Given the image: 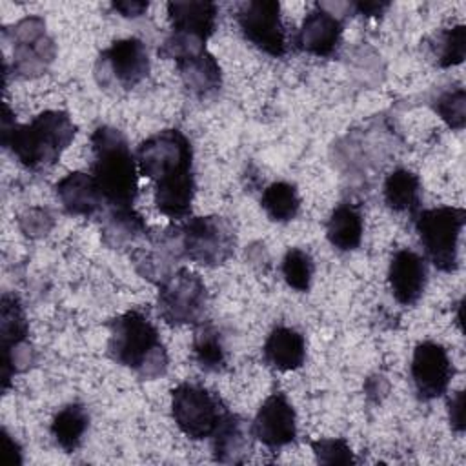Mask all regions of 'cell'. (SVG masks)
<instances>
[{
    "mask_svg": "<svg viewBox=\"0 0 466 466\" xmlns=\"http://www.w3.org/2000/svg\"><path fill=\"white\" fill-rule=\"evenodd\" d=\"M76 127L64 111H44L29 124H16L4 107L2 144L29 169L53 166L75 138Z\"/></svg>",
    "mask_w": 466,
    "mask_h": 466,
    "instance_id": "6da1fadb",
    "label": "cell"
},
{
    "mask_svg": "<svg viewBox=\"0 0 466 466\" xmlns=\"http://www.w3.org/2000/svg\"><path fill=\"white\" fill-rule=\"evenodd\" d=\"M93 178L107 209H131L138 193L137 157L127 138L111 126H100L91 135Z\"/></svg>",
    "mask_w": 466,
    "mask_h": 466,
    "instance_id": "7a4b0ae2",
    "label": "cell"
},
{
    "mask_svg": "<svg viewBox=\"0 0 466 466\" xmlns=\"http://www.w3.org/2000/svg\"><path fill=\"white\" fill-rule=\"evenodd\" d=\"M107 353L115 362L146 379L160 377L167 368L166 350L157 328L137 309H129L109 322Z\"/></svg>",
    "mask_w": 466,
    "mask_h": 466,
    "instance_id": "3957f363",
    "label": "cell"
},
{
    "mask_svg": "<svg viewBox=\"0 0 466 466\" xmlns=\"http://www.w3.org/2000/svg\"><path fill=\"white\" fill-rule=\"evenodd\" d=\"M466 222L462 208H431L415 213V229L426 255L441 271H455L459 266V238Z\"/></svg>",
    "mask_w": 466,
    "mask_h": 466,
    "instance_id": "277c9868",
    "label": "cell"
},
{
    "mask_svg": "<svg viewBox=\"0 0 466 466\" xmlns=\"http://www.w3.org/2000/svg\"><path fill=\"white\" fill-rule=\"evenodd\" d=\"M178 231L182 255L193 262L220 266L235 251V231L224 217H191Z\"/></svg>",
    "mask_w": 466,
    "mask_h": 466,
    "instance_id": "5b68a950",
    "label": "cell"
},
{
    "mask_svg": "<svg viewBox=\"0 0 466 466\" xmlns=\"http://www.w3.org/2000/svg\"><path fill=\"white\" fill-rule=\"evenodd\" d=\"M222 400L208 388L182 382L171 391V413L178 430L193 441L211 437L226 415Z\"/></svg>",
    "mask_w": 466,
    "mask_h": 466,
    "instance_id": "8992f818",
    "label": "cell"
},
{
    "mask_svg": "<svg viewBox=\"0 0 466 466\" xmlns=\"http://www.w3.org/2000/svg\"><path fill=\"white\" fill-rule=\"evenodd\" d=\"M206 306V286L187 268H178L158 282V313L166 322L198 326L204 320Z\"/></svg>",
    "mask_w": 466,
    "mask_h": 466,
    "instance_id": "52a82bcc",
    "label": "cell"
},
{
    "mask_svg": "<svg viewBox=\"0 0 466 466\" xmlns=\"http://www.w3.org/2000/svg\"><path fill=\"white\" fill-rule=\"evenodd\" d=\"M191 162V144L178 129H164L146 138L137 149L138 171L153 182L175 173L189 171Z\"/></svg>",
    "mask_w": 466,
    "mask_h": 466,
    "instance_id": "ba28073f",
    "label": "cell"
},
{
    "mask_svg": "<svg viewBox=\"0 0 466 466\" xmlns=\"http://www.w3.org/2000/svg\"><path fill=\"white\" fill-rule=\"evenodd\" d=\"M149 73V55L142 40L122 38L104 49L95 66L96 80L102 87L133 89Z\"/></svg>",
    "mask_w": 466,
    "mask_h": 466,
    "instance_id": "9c48e42d",
    "label": "cell"
},
{
    "mask_svg": "<svg viewBox=\"0 0 466 466\" xmlns=\"http://www.w3.org/2000/svg\"><path fill=\"white\" fill-rule=\"evenodd\" d=\"M237 22L242 35L260 51L280 58L286 55V31L280 20V4L275 0H251L238 7Z\"/></svg>",
    "mask_w": 466,
    "mask_h": 466,
    "instance_id": "30bf717a",
    "label": "cell"
},
{
    "mask_svg": "<svg viewBox=\"0 0 466 466\" xmlns=\"http://www.w3.org/2000/svg\"><path fill=\"white\" fill-rule=\"evenodd\" d=\"M453 366L446 350L431 340L415 346L411 359V379L420 399L442 397L451 382Z\"/></svg>",
    "mask_w": 466,
    "mask_h": 466,
    "instance_id": "8fae6325",
    "label": "cell"
},
{
    "mask_svg": "<svg viewBox=\"0 0 466 466\" xmlns=\"http://www.w3.org/2000/svg\"><path fill=\"white\" fill-rule=\"evenodd\" d=\"M251 433L268 448H282L297 437L295 410L284 393H271L258 408Z\"/></svg>",
    "mask_w": 466,
    "mask_h": 466,
    "instance_id": "7c38bea8",
    "label": "cell"
},
{
    "mask_svg": "<svg viewBox=\"0 0 466 466\" xmlns=\"http://www.w3.org/2000/svg\"><path fill=\"white\" fill-rule=\"evenodd\" d=\"M388 280L397 302L404 306L415 304L422 297L426 288V280H428L426 260L411 249H399L391 257Z\"/></svg>",
    "mask_w": 466,
    "mask_h": 466,
    "instance_id": "4fadbf2b",
    "label": "cell"
},
{
    "mask_svg": "<svg viewBox=\"0 0 466 466\" xmlns=\"http://www.w3.org/2000/svg\"><path fill=\"white\" fill-rule=\"evenodd\" d=\"M340 20L333 13L326 11L322 5H317V9L306 15L295 42L299 49L309 55L329 56L340 46Z\"/></svg>",
    "mask_w": 466,
    "mask_h": 466,
    "instance_id": "5bb4252c",
    "label": "cell"
},
{
    "mask_svg": "<svg viewBox=\"0 0 466 466\" xmlns=\"http://www.w3.org/2000/svg\"><path fill=\"white\" fill-rule=\"evenodd\" d=\"M167 15L173 27V33L195 36L206 42L217 22V5L204 0H177L167 4Z\"/></svg>",
    "mask_w": 466,
    "mask_h": 466,
    "instance_id": "9a60e30c",
    "label": "cell"
},
{
    "mask_svg": "<svg viewBox=\"0 0 466 466\" xmlns=\"http://www.w3.org/2000/svg\"><path fill=\"white\" fill-rule=\"evenodd\" d=\"M56 195L69 215L93 217L104 208V198L93 175L87 173H69L55 186Z\"/></svg>",
    "mask_w": 466,
    "mask_h": 466,
    "instance_id": "2e32d148",
    "label": "cell"
},
{
    "mask_svg": "<svg viewBox=\"0 0 466 466\" xmlns=\"http://www.w3.org/2000/svg\"><path fill=\"white\" fill-rule=\"evenodd\" d=\"M262 353L271 368L280 371H291L304 364L306 340L297 329L288 326H277L268 335Z\"/></svg>",
    "mask_w": 466,
    "mask_h": 466,
    "instance_id": "e0dca14e",
    "label": "cell"
},
{
    "mask_svg": "<svg viewBox=\"0 0 466 466\" xmlns=\"http://www.w3.org/2000/svg\"><path fill=\"white\" fill-rule=\"evenodd\" d=\"M195 197L193 169L175 173L155 182V204L169 218H184L191 211Z\"/></svg>",
    "mask_w": 466,
    "mask_h": 466,
    "instance_id": "ac0fdd59",
    "label": "cell"
},
{
    "mask_svg": "<svg viewBox=\"0 0 466 466\" xmlns=\"http://www.w3.org/2000/svg\"><path fill=\"white\" fill-rule=\"evenodd\" d=\"M251 435V426H246L238 415L226 411L218 428L211 435L215 459L218 462H242L246 453H249Z\"/></svg>",
    "mask_w": 466,
    "mask_h": 466,
    "instance_id": "d6986e66",
    "label": "cell"
},
{
    "mask_svg": "<svg viewBox=\"0 0 466 466\" xmlns=\"http://www.w3.org/2000/svg\"><path fill=\"white\" fill-rule=\"evenodd\" d=\"M184 86L197 96H208L220 89V66L208 51L177 62Z\"/></svg>",
    "mask_w": 466,
    "mask_h": 466,
    "instance_id": "ffe728a7",
    "label": "cell"
},
{
    "mask_svg": "<svg viewBox=\"0 0 466 466\" xmlns=\"http://www.w3.org/2000/svg\"><path fill=\"white\" fill-rule=\"evenodd\" d=\"M382 195L390 209L415 215L420 208V180L410 169H395L386 177Z\"/></svg>",
    "mask_w": 466,
    "mask_h": 466,
    "instance_id": "44dd1931",
    "label": "cell"
},
{
    "mask_svg": "<svg viewBox=\"0 0 466 466\" xmlns=\"http://www.w3.org/2000/svg\"><path fill=\"white\" fill-rule=\"evenodd\" d=\"M326 237L329 244L340 251H351L359 248L362 240V217L360 213L350 206H337L326 224Z\"/></svg>",
    "mask_w": 466,
    "mask_h": 466,
    "instance_id": "7402d4cb",
    "label": "cell"
},
{
    "mask_svg": "<svg viewBox=\"0 0 466 466\" xmlns=\"http://www.w3.org/2000/svg\"><path fill=\"white\" fill-rule=\"evenodd\" d=\"M89 415L86 406L73 402L64 406L51 422V435L55 442L67 453L75 451L87 431Z\"/></svg>",
    "mask_w": 466,
    "mask_h": 466,
    "instance_id": "603a6c76",
    "label": "cell"
},
{
    "mask_svg": "<svg viewBox=\"0 0 466 466\" xmlns=\"http://www.w3.org/2000/svg\"><path fill=\"white\" fill-rule=\"evenodd\" d=\"M266 215L275 222H289L300 209V197L293 184L279 180L269 184L260 197Z\"/></svg>",
    "mask_w": 466,
    "mask_h": 466,
    "instance_id": "cb8c5ba5",
    "label": "cell"
},
{
    "mask_svg": "<svg viewBox=\"0 0 466 466\" xmlns=\"http://www.w3.org/2000/svg\"><path fill=\"white\" fill-rule=\"evenodd\" d=\"M193 353L204 371H222L226 366V353L220 331L213 324L200 322L193 337Z\"/></svg>",
    "mask_w": 466,
    "mask_h": 466,
    "instance_id": "d4e9b609",
    "label": "cell"
},
{
    "mask_svg": "<svg viewBox=\"0 0 466 466\" xmlns=\"http://www.w3.org/2000/svg\"><path fill=\"white\" fill-rule=\"evenodd\" d=\"M147 233L142 217L131 209H107L104 222V238L111 246H120L124 242H133Z\"/></svg>",
    "mask_w": 466,
    "mask_h": 466,
    "instance_id": "484cf974",
    "label": "cell"
},
{
    "mask_svg": "<svg viewBox=\"0 0 466 466\" xmlns=\"http://www.w3.org/2000/svg\"><path fill=\"white\" fill-rule=\"evenodd\" d=\"M0 335H2V350L9 353L16 348L27 335V320L24 309L16 297L4 295L2 297V313H0Z\"/></svg>",
    "mask_w": 466,
    "mask_h": 466,
    "instance_id": "4316f807",
    "label": "cell"
},
{
    "mask_svg": "<svg viewBox=\"0 0 466 466\" xmlns=\"http://www.w3.org/2000/svg\"><path fill=\"white\" fill-rule=\"evenodd\" d=\"M313 260L309 253L300 248H289L282 258V275L289 288L297 291H308L313 279Z\"/></svg>",
    "mask_w": 466,
    "mask_h": 466,
    "instance_id": "83f0119b",
    "label": "cell"
},
{
    "mask_svg": "<svg viewBox=\"0 0 466 466\" xmlns=\"http://www.w3.org/2000/svg\"><path fill=\"white\" fill-rule=\"evenodd\" d=\"M464 55H466V27L464 25L450 27L437 36L435 56H437V64L441 67H450V66L461 64L464 60Z\"/></svg>",
    "mask_w": 466,
    "mask_h": 466,
    "instance_id": "f1b7e54d",
    "label": "cell"
},
{
    "mask_svg": "<svg viewBox=\"0 0 466 466\" xmlns=\"http://www.w3.org/2000/svg\"><path fill=\"white\" fill-rule=\"evenodd\" d=\"M435 111L451 127L462 129L466 122V93L462 87L442 93L435 100Z\"/></svg>",
    "mask_w": 466,
    "mask_h": 466,
    "instance_id": "f546056e",
    "label": "cell"
},
{
    "mask_svg": "<svg viewBox=\"0 0 466 466\" xmlns=\"http://www.w3.org/2000/svg\"><path fill=\"white\" fill-rule=\"evenodd\" d=\"M319 462L324 464H350L355 462L351 448L344 439H320L311 442Z\"/></svg>",
    "mask_w": 466,
    "mask_h": 466,
    "instance_id": "4dcf8cb0",
    "label": "cell"
},
{
    "mask_svg": "<svg viewBox=\"0 0 466 466\" xmlns=\"http://www.w3.org/2000/svg\"><path fill=\"white\" fill-rule=\"evenodd\" d=\"M450 424L455 431H464V391H457L455 397L450 400Z\"/></svg>",
    "mask_w": 466,
    "mask_h": 466,
    "instance_id": "1f68e13d",
    "label": "cell"
},
{
    "mask_svg": "<svg viewBox=\"0 0 466 466\" xmlns=\"http://www.w3.org/2000/svg\"><path fill=\"white\" fill-rule=\"evenodd\" d=\"M113 9L118 11L126 18H135V16H140L147 9V2H140V0L113 2Z\"/></svg>",
    "mask_w": 466,
    "mask_h": 466,
    "instance_id": "d6a6232c",
    "label": "cell"
},
{
    "mask_svg": "<svg viewBox=\"0 0 466 466\" xmlns=\"http://www.w3.org/2000/svg\"><path fill=\"white\" fill-rule=\"evenodd\" d=\"M388 5H390L388 2H359V4H355L357 11L360 15H368V16L380 15Z\"/></svg>",
    "mask_w": 466,
    "mask_h": 466,
    "instance_id": "836d02e7",
    "label": "cell"
}]
</instances>
